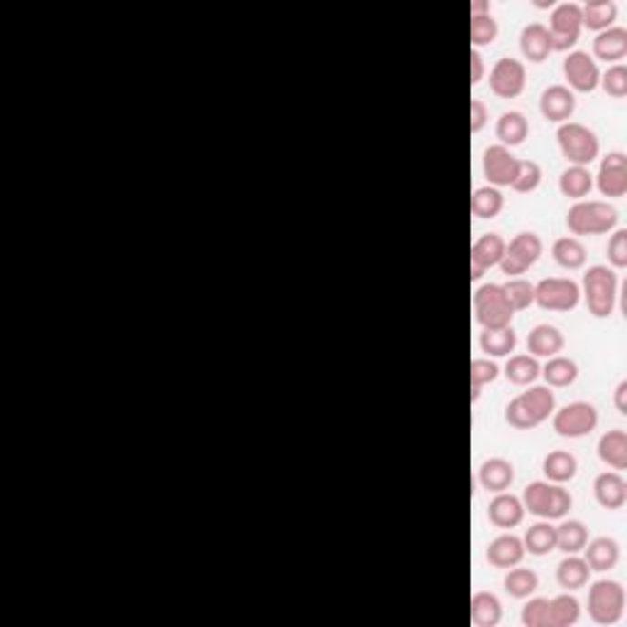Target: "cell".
<instances>
[{
    "label": "cell",
    "mask_w": 627,
    "mask_h": 627,
    "mask_svg": "<svg viewBox=\"0 0 627 627\" xmlns=\"http://www.w3.org/2000/svg\"><path fill=\"white\" fill-rule=\"evenodd\" d=\"M593 495L605 510H620L627 500V483L618 471H605L593 481Z\"/></svg>",
    "instance_id": "obj_20"
},
{
    "label": "cell",
    "mask_w": 627,
    "mask_h": 627,
    "mask_svg": "<svg viewBox=\"0 0 627 627\" xmlns=\"http://www.w3.org/2000/svg\"><path fill=\"white\" fill-rule=\"evenodd\" d=\"M551 427L564 439H581L598 427V409L590 402H571L554 412Z\"/></svg>",
    "instance_id": "obj_11"
},
{
    "label": "cell",
    "mask_w": 627,
    "mask_h": 627,
    "mask_svg": "<svg viewBox=\"0 0 627 627\" xmlns=\"http://www.w3.org/2000/svg\"><path fill=\"white\" fill-rule=\"evenodd\" d=\"M485 77V61L478 49H471V86H478Z\"/></svg>",
    "instance_id": "obj_49"
},
{
    "label": "cell",
    "mask_w": 627,
    "mask_h": 627,
    "mask_svg": "<svg viewBox=\"0 0 627 627\" xmlns=\"http://www.w3.org/2000/svg\"><path fill=\"white\" fill-rule=\"evenodd\" d=\"M500 367L490 358L471 360V402L481 398V388L488 383H495Z\"/></svg>",
    "instance_id": "obj_43"
},
{
    "label": "cell",
    "mask_w": 627,
    "mask_h": 627,
    "mask_svg": "<svg viewBox=\"0 0 627 627\" xmlns=\"http://www.w3.org/2000/svg\"><path fill=\"white\" fill-rule=\"evenodd\" d=\"M608 260L612 270L627 268V230L618 228L608 240Z\"/></svg>",
    "instance_id": "obj_47"
},
{
    "label": "cell",
    "mask_w": 627,
    "mask_h": 627,
    "mask_svg": "<svg viewBox=\"0 0 627 627\" xmlns=\"http://www.w3.org/2000/svg\"><path fill=\"white\" fill-rule=\"evenodd\" d=\"M564 334L551 324H537L527 336V353L535 358H551L564 351Z\"/></svg>",
    "instance_id": "obj_23"
},
{
    "label": "cell",
    "mask_w": 627,
    "mask_h": 627,
    "mask_svg": "<svg viewBox=\"0 0 627 627\" xmlns=\"http://www.w3.org/2000/svg\"><path fill=\"white\" fill-rule=\"evenodd\" d=\"M539 111L547 121L551 122H567L576 111V96L574 91L564 84L547 86L539 99Z\"/></svg>",
    "instance_id": "obj_17"
},
{
    "label": "cell",
    "mask_w": 627,
    "mask_h": 627,
    "mask_svg": "<svg viewBox=\"0 0 627 627\" xmlns=\"http://www.w3.org/2000/svg\"><path fill=\"white\" fill-rule=\"evenodd\" d=\"M551 255H554L557 265H561L564 270L583 268V265H586V258H589V255H586V248H583V243L574 236L557 238V240H554V245H551Z\"/></svg>",
    "instance_id": "obj_35"
},
{
    "label": "cell",
    "mask_w": 627,
    "mask_h": 627,
    "mask_svg": "<svg viewBox=\"0 0 627 627\" xmlns=\"http://www.w3.org/2000/svg\"><path fill=\"white\" fill-rule=\"evenodd\" d=\"M581 302V287L571 277H544L535 284V304L544 312H571Z\"/></svg>",
    "instance_id": "obj_9"
},
{
    "label": "cell",
    "mask_w": 627,
    "mask_h": 627,
    "mask_svg": "<svg viewBox=\"0 0 627 627\" xmlns=\"http://www.w3.org/2000/svg\"><path fill=\"white\" fill-rule=\"evenodd\" d=\"M598 459L608 463L612 471H625L627 468V431L625 429H612L598 439Z\"/></svg>",
    "instance_id": "obj_27"
},
{
    "label": "cell",
    "mask_w": 627,
    "mask_h": 627,
    "mask_svg": "<svg viewBox=\"0 0 627 627\" xmlns=\"http://www.w3.org/2000/svg\"><path fill=\"white\" fill-rule=\"evenodd\" d=\"M564 77L569 81V89L579 93L596 91L598 84H600V69H598L596 59L581 49L569 52V57L564 59Z\"/></svg>",
    "instance_id": "obj_13"
},
{
    "label": "cell",
    "mask_w": 627,
    "mask_h": 627,
    "mask_svg": "<svg viewBox=\"0 0 627 627\" xmlns=\"http://www.w3.org/2000/svg\"><path fill=\"white\" fill-rule=\"evenodd\" d=\"M603 91L612 99H622L627 96V67L625 64H612L605 69V74H600V84Z\"/></svg>",
    "instance_id": "obj_46"
},
{
    "label": "cell",
    "mask_w": 627,
    "mask_h": 627,
    "mask_svg": "<svg viewBox=\"0 0 627 627\" xmlns=\"http://www.w3.org/2000/svg\"><path fill=\"white\" fill-rule=\"evenodd\" d=\"M505 207V197L497 186H478L471 197V214L478 218H495Z\"/></svg>",
    "instance_id": "obj_39"
},
{
    "label": "cell",
    "mask_w": 627,
    "mask_h": 627,
    "mask_svg": "<svg viewBox=\"0 0 627 627\" xmlns=\"http://www.w3.org/2000/svg\"><path fill=\"white\" fill-rule=\"evenodd\" d=\"M478 483L488 493H505L515 483V466L507 459H500V456L485 459L478 468Z\"/></svg>",
    "instance_id": "obj_21"
},
{
    "label": "cell",
    "mask_w": 627,
    "mask_h": 627,
    "mask_svg": "<svg viewBox=\"0 0 627 627\" xmlns=\"http://www.w3.org/2000/svg\"><path fill=\"white\" fill-rule=\"evenodd\" d=\"M544 243L542 238L532 233V230H522L517 236L505 245V255L500 260V270L503 275L517 277L525 275L529 268H535L537 260L542 258Z\"/></svg>",
    "instance_id": "obj_10"
},
{
    "label": "cell",
    "mask_w": 627,
    "mask_h": 627,
    "mask_svg": "<svg viewBox=\"0 0 627 627\" xmlns=\"http://www.w3.org/2000/svg\"><path fill=\"white\" fill-rule=\"evenodd\" d=\"M525 505L522 497L513 495V493H495V497L488 503V520L500 529H513L522 525L525 520Z\"/></svg>",
    "instance_id": "obj_18"
},
{
    "label": "cell",
    "mask_w": 627,
    "mask_h": 627,
    "mask_svg": "<svg viewBox=\"0 0 627 627\" xmlns=\"http://www.w3.org/2000/svg\"><path fill=\"white\" fill-rule=\"evenodd\" d=\"M581 618V603L576 596L561 593V596L547 598V611H544V627H571Z\"/></svg>",
    "instance_id": "obj_24"
},
{
    "label": "cell",
    "mask_w": 627,
    "mask_h": 627,
    "mask_svg": "<svg viewBox=\"0 0 627 627\" xmlns=\"http://www.w3.org/2000/svg\"><path fill=\"white\" fill-rule=\"evenodd\" d=\"M558 189L569 199L583 201L590 194V189H593V175L589 172V167H576V165H571V167L564 169L561 176H558Z\"/></svg>",
    "instance_id": "obj_33"
},
{
    "label": "cell",
    "mask_w": 627,
    "mask_h": 627,
    "mask_svg": "<svg viewBox=\"0 0 627 627\" xmlns=\"http://www.w3.org/2000/svg\"><path fill=\"white\" fill-rule=\"evenodd\" d=\"M522 542H525V551H529L532 557H547L557 549V527L549 520L537 522L525 532Z\"/></svg>",
    "instance_id": "obj_32"
},
{
    "label": "cell",
    "mask_w": 627,
    "mask_h": 627,
    "mask_svg": "<svg viewBox=\"0 0 627 627\" xmlns=\"http://www.w3.org/2000/svg\"><path fill=\"white\" fill-rule=\"evenodd\" d=\"M505 238L500 233H483L471 245V280H481L485 270L495 268L505 255Z\"/></svg>",
    "instance_id": "obj_16"
},
{
    "label": "cell",
    "mask_w": 627,
    "mask_h": 627,
    "mask_svg": "<svg viewBox=\"0 0 627 627\" xmlns=\"http://www.w3.org/2000/svg\"><path fill=\"white\" fill-rule=\"evenodd\" d=\"M590 579V567L586 564V558L579 554H567V558H561L557 567V581L561 589L579 590L583 589Z\"/></svg>",
    "instance_id": "obj_30"
},
{
    "label": "cell",
    "mask_w": 627,
    "mask_h": 627,
    "mask_svg": "<svg viewBox=\"0 0 627 627\" xmlns=\"http://www.w3.org/2000/svg\"><path fill=\"white\" fill-rule=\"evenodd\" d=\"M542 471L551 483H569L574 481L576 471H579V461H576L574 453L557 449V452H549L544 456Z\"/></svg>",
    "instance_id": "obj_37"
},
{
    "label": "cell",
    "mask_w": 627,
    "mask_h": 627,
    "mask_svg": "<svg viewBox=\"0 0 627 627\" xmlns=\"http://www.w3.org/2000/svg\"><path fill=\"white\" fill-rule=\"evenodd\" d=\"M583 558L590 571H611L620 561V547L612 537H596L583 547Z\"/></svg>",
    "instance_id": "obj_25"
},
{
    "label": "cell",
    "mask_w": 627,
    "mask_h": 627,
    "mask_svg": "<svg viewBox=\"0 0 627 627\" xmlns=\"http://www.w3.org/2000/svg\"><path fill=\"white\" fill-rule=\"evenodd\" d=\"M488 122V106L481 99L471 101V133H481Z\"/></svg>",
    "instance_id": "obj_48"
},
{
    "label": "cell",
    "mask_w": 627,
    "mask_h": 627,
    "mask_svg": "<svg viewBox=\"0 0 627 627\" xmlns=\"http://www.w3.org/2000/svg\"><path fill=\"white\" fill-rule=\"evenodd\" d=\"M557 409V398L549 385H532L529 390L520 392L505 407V420L515 429H535L547 421Z\"/></svg>",
    "instance_id": "obj_1"
},
{
    "label": "cell",
    "mask_w": 627,
    "mask_h": 627,
    "mask_svg": "<svg viewBox=\"0 0 627 627\" xmlns=\"http://www.w3.org/2000/svg\"><path fill=\"white\" fill-rule=\"evenodd\" d=\"M615 409L620 414H627V380H620L615 388Z\"/></svg>",
    "instance_id": "obj_50"
},
{
    "label": "cell",
    "mask_w": 627,
    "mask_h": 627,
    "mask_svg": "<svg viewBox=\"0 0 627 627\" xmlns=\"http://www.w3.org/2000/svg\"><path fill=\"white\" fill-rule=\"evenodd\" d=\"M525 554H527V551H525V542H522L517 535L495 537V539L488 544V551H485L490 567L495 569L517 567V564H522Z\"/></svg>",
    "instance_id": "obj_19"
},
{
    "label": "cell",
    "mask_w": 627,
    "mask_h": 627,
    "mask_svg": "<svg viewBox=\"0 0 627 627\" xmlns=\"http://www.w3.org/2000/svg\"><path fill=\"white\" fill-rule=\"evenodd\" d=\"M593 54L596 59H603L608 64H620V59L627 57V30L625 27H608L598 32L593 39Z\"/></svg>",
    "instance_id": "obj_26"
},
{
    "label": "cell",
    "mask_w": 627,
    "mask_h": 627,
    "mask_svg": "<svg viewBox=\"0 0 627 627\" xmlns=\"http://www.w3.org/2000/svg\"><path fill=\"white\" fill-rule=\"evenodd\" d=\"M583 299L596 319H608L618 302V275L608 265H593L583 275Z\"/></svg>",
    "instance_id": "obj_4"
},
{
    "label": "cell",
    "mask_w": 627,
    "mask_h": 627,
    "mask_svg": "<svg viewBox=\"0 0 627 627\" xmlns=\"http://www.w3.org/2000/svg\"><path fill=\"white\" fill-rule=\"evenodd\" d=\"M554 52H569L579 42L583 30V13L579 3H558L554 5L547 25Z\"/></svg>",
    "instance_id": "obj_8"
},
{
    "label": "cell",
    "mask_w": 627,
    "mask_h": 627,
    "mask_svg": "<svg viewBox=\"0 0 627 627\" xmlns=\"http://www.w3.org/2000/svg\"><path fill=\"white\" fill-rule=\"evenodd\" d=\"M473 312L475 322L481 324L483 329H503L513 324V306L507 302L503 284H481L473 292Z\"/></svg>",
    "instance_id": "obj_6"
},
{
    "label": "cell",
    "mask_w": 627,
    "mask_h": 627,
    "mask_svg": "<svg viewBox=\"0 0 627 627\" xmlns=\"http://www.w3.org/2000/svg\"><path fill=\"white\" fill-rule=\"evenodd\" d=\"M488 84L490 91L495 93L497 99H517L527 84V69L520 59L500 57L490 69Z\"/></svg>",
    "instance_id": "obj_12"
},
{
    "label": "cell",
    "mask_w": 627,
    "mask_h": 627,
    "mask_svg": "<svg viewBox=\"0 0 627 627\" xmlns=\"http://www.w3.org/2000/svg\"><path fill=\"white\" fill-rule=\"evenodd\" d=\"M542 375L549 388H569L579 377V366H576V360L567 358V356H551L544 363Z\"/></svg>",
    "instance_id": "obj_36"
},
{
    "label": "cell",
    "mask_w": 627,
    "mask_h": 627,
    "mask_svg": "<svg viewBox=\"0 0 627 627\" xmlns=\"http://www.w3.org/2000/svg\"><path fill=\"white\" fill-rule=\"evenodd\" d=\"M495 135L500 145L517 147L522 145L529 135V122L520 111H505L495 122Z\"/></svg>",
    "instance_id": "obj_28"
},
{
    "label": "cell",
    "mask_w": 627,
    "mask_h": 627,
    "mask_svg": "<svg viewBox=\"0 0 627 627\" xmlns=\"http://www.w3.org/2000/svg\"><path fill=\"white\" fill-rule=\"evenodd\" d=\"M589 542V529L579 520H564L557 527V549L564 554H581Z\"/></svg>",
    "instance_id": "obj_40"
},
{
    "label": "cell",
    "mask_w": 627,
    "mask_h": 627,
    "mask_svg": "<svg viewBox=\"0 0 627 627\" xmlns=\"http://www.w3.org/2000/svg\"><path fill=\"white\" fill-rule=\"evenodd\" d=\"M542 184V167L535 160H520L517 175H515L510 189L517 194H532Z\"/></svg>",
    "instance_id": "obj_44"
},
{
    "label": "cell",
    "mask_w": 627,
    "mask_h": 627,
    "mask_svg": "<svg viewBox=\"0 0 627 627\" xmlns=\"http://www.w3.org/2000/svg\"><path fill=\"white\" fill-rule=\"evenodd\" d=\"M618 208L608 201L583 199L569 208L567 226L574 236H603L618 226Z\"/></svg>",
    "instance_id": "obj_3"
},
{
    "label": "cell",
    "mask_w": 627,
    "mask_h": 627,
    "mask_svg": "<svg viewBox=\"0 0 627 627\" xmlns=\"http://www.w3.org/2000/svg\"><path fill=\"white\" fill-rule=\"evenodd\" d=\"M583 13V27H589L593 32H603L612 27L615 17H618V5L612 0H589L586 5H581Z\"/></svg>",
    "instance_id": "obj_38"
},
{
    "label": "cell",
    "mask_w": 627,
    "mask_h": 627,
    "mask_svg": "<svg viewBox=\"0 0 627 627\" xmlns=\"http://www.w3.org/2000/svg\"><path fill=\"white\" fill-rule=\"evenodd\" d=\"M537 589H539V576H537L532 569H522L520 564L513 569H507L505 590L510 596L525 600V598L532 596Z\"/></svg>",
    "instance_id": "obj_41"
},
{
    "label": "cell",
    "mask_w": 627,
    "mask_h": 627,
    "mask_svg": "<svg viewBox=\"0 0 627 627\" xmlns=\"http://www.w3.org/2000/svg\"><path fill=\"white\" fill-rule=\"evenodd\" d=\"M497 20L493 17V13H485V16H471V42L473 47H488L497 39Z\"/></svg>",
    "instance_id": "obj_45"
},
{
    "label": "cell",
    "mask_w": 627,
    "mask_h": 627,
    "mask_svg": "<svg viewBox=\"0 0 627 627\" xmlns=\"http://www.w3.org/2000/svg\"><path fill=\"white\" fill-rule=\"evenodd\" d=\"M522 505L539 520H564L574 505V497L561 483L535 481L522 493Z\"/></svg>",
    "instance_id": "obj_2"
},
{
    "label": "cell",
    "mask_w": 627,
    "mask_h": 627,
    "mask_svg": "<svg viewBox=\"0 0 627 627\" xmlns=\"http://www.w3.org/2000/svg\"><path fill=\"white\" fill-rule=\"evenodd\" d=\"M598 192L611 199H620L627 194V157L625 153H608L600 160L596 175Z\"/></svg>",
    "instance_id": "obj_15"
},
{
    "label": "cell",
    "mask_w": 627,
    "mask_h": 627,
    "mask_svg": "<svg viewBox=\"0 0 627 627\" xmlns=\"http://www.w3.org/2000/svg\"><path fill=\"white\" fill-rule=\"evenodd\" d=\"M478 344H481V351L485 353L488 358H507V356L515 351V345H517V334L513 331V326L483 329Z\"/></svg>",
    "instance_id": "obj_31"
},
{
    "label": "cell",
    "mask_w": 627,
    "mask_h": 627,
    "mask_svg": "<svg viewBox=\"0 0 627 627\" xmlns=\"http://www.w3.org/2000/svg\"><path fill=\"white\" fill-rule=\"evenodd\" d=\"M542 375V366H539V358L529 356V353H517V356H510L505 363V377L513 385H532Z\"/></svg>",
    "instance_id": "obj_34"
},
{
    "label": "cell",
    "mask_w": 627,
    "mask_h": 627,
    "mask_svg": "<svg viewBox=\"0 0 627 627\" xmlns=\"http://www.w3.org/2000/svg\"><path fill=\"white\" fill-rule=\"evenodd\" d=\"M557 143L561 154L571 165H576V167H589L590 162L598 157V153H600L598 135L590 131L589 125H583V122H561L557 131Z\"/></svg>",
    "instance_id": "obj_5"
},
{
    "label": "cell",
    "mask_w": 627,
    "mask_h": 627,
    "mask_svg": "<svg viewBox=\"0 0 627 627\" xmlns=\"http://www.w3.org/2000/svg\"><path fill=\"white\" fill-rule=\"evenodd\" d=\"M625 612V589L618 581H596L589 589V615L598 625H615Z\"/></svg>",
    "instance_id": "obj_7"
},
{
    "label": "cell",
    "mask_w": 627,
    "mask_h": 627,
    "mask_svg": "<svg viewBox=\"0 0 627 627\" xmlns=\"http://www.w3.org/2000/svg\"><path fill=\"white\" fill-rule=\"evenodd\" d=\"M520 49L522 57L535 64H542L544 59H549V54L554 52L551 47V37L547 25L544 23H529L522 27L520 32Z\"/></svg>",
    "instance_id": "obj_22"
},
{
    "label": "cell",
    "mask_w": 627,
    "mask_h": 627,
    "mask_svg": "<svg viewBox=\"0 0 627 627\" xmlns=\"http://www.w3.org/2000/svg\"><path fill=\"white\" fill-rule=\"evenodd\" d=\"M503 292H505L513 312H522V309H529V306L535 304V284L525 280V277H510L503 284Z\"/></svg>",
    "instance_id": "obj_42"
},
{
    "label": "cell",
    "mask_w": 627,
    "mask_h": 627,
    "mask_svg": "<svg viewBox=\"0 0 627 627\" xmlns=\"http://www.w3.org/2000/svg\"><path fill=\"white\" fill-rule=\"evenodd\" d=\"M471 620L475 627H497L503 620V603L495 593L478 590L471 598Z\"/></svg>",
    "instance_id": "obj_29"
},
{
    "label": "cell",
    "mask_w": 627,
    "mask_h": 627,
    "mask_svg": "<svg viewBox=\"0 0 627 627\" xmlns=\"http://www.w3.org/2000/svg\"><path fill=\"white\" fill-rule=\"evenodd\" d=\"M520 160L505 145H490L483 153V176L490 186H510L517 175Z\"/></svg>",
    "instance_id": "obj_14"
}]
</instances>
